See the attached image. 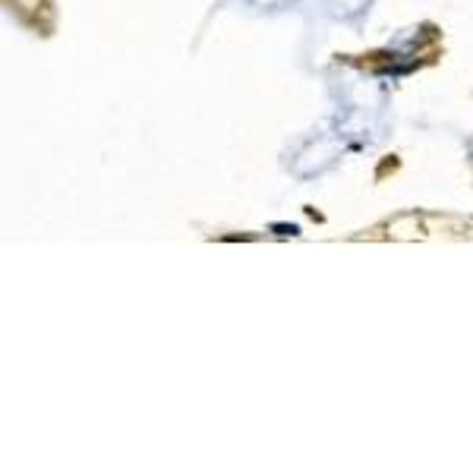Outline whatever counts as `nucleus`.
Instances as JSON below:
<instances>
[{"mask_svg":"<svg viewBox=\"0 0 473 473\" xmlns=\"http://www.w3.org/2000/svg\"><path fill=\"white\" fill-rule=\"evenodd\" d=\"M275 233H278V237H297V233H300V227L297 224H275Z\"/></svg>","mask_w":473,"mask_h":473,"instance_id":"1","label":"nucleus"}]
</instances>
